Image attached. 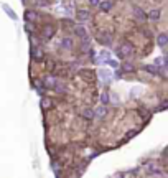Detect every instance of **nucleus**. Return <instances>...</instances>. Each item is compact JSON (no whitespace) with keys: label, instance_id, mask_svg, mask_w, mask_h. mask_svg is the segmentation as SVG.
Segmentation results:
<instances>
[{"label":"nucleus","instance_id":"obj_2","mask_svg":"<svg viewBox=\"0 0 168 178\" xmlns=\"http://www.w3.org/2000/svg\"><path fill=\"white\" fill-rule=\"evenodd\" d=\"M107 107H106V104H102L101 107H97L96 111H94V117H99V119H102V117H106L107 116Z\"/></svg>","mask_w":168,"mask_h":178},{"label":"nucleus","instance_id":"obj_21","mask_svg":"<svg viewBox=\"0 0 168 178\" xmlns=\"http://www.w3.org/2000/svg\"><path fill=\"white\" fill-rule=\"evenodd\" d=\"M137 132H138V130H132L130 134H127L125 137H127V139H130V137H134V135H137Z\"/></svg>","mask_w":168,"mask_h":178},{"label":"nucleus","instance_id":"obj_17","mask_svg":"<svg viewBox=\"0 0 168 178\" xmlns=\"http://www.w3.org/2000/svg\"><path fill=\"white\" fill-rule=\"evenodd\" d=\"M87 40H82V45H81V50H82V53H87L89 51V45L86 43Z\"/></svg>","mask_w":168,"mask_h":178},{"label":"nucleus","instance_id":"obj_20","mask_svg":"<svg viewBox=\"0 0 168 178\" xmlns=\"http://www.w3.org/2000/svg\"><path fill=\"white\" fill-rule=\"evenodd\" d=\"M41 102H43V107H45V109L51 106V101H50V99H43V101H41Z\"/></svg>","mask_w":168,"mask_h":178},{"label":"nucleus","instance_id":"obj_18","mask_svg":"<svg viewBox=\"0 0 168 178\" xmlns=\"http://www.w3.org/2000/svg\"><path fill=\"white\" fill-rule=\"evenodd\" d=\"M101 102H102V104H109V96H107L106 92L101 96Z\"/></svg>","mask_w":168,"mask_h":178},{"label":"nucleus","instance_id":"obj_23","mask_svg":"<svg viewBox=\"0 0 168 178\" xmlns=\"http://www.w3.org/2000/svg\"><path fill=\"white\" fill-rule=\"evenodd\" d=\"M89 3H91V5H97V3H99V0H89Z\"/></svg>","mask_w":168,"mask_h":178},{"label":"nucleus","instance_id":"obj_16","mask_svg":"<svg viewBox=\"0 0 168 178\" xmlns=\"http://www.w3.org/2000/svg\"><path fill=\"white\" fill-rule=\"evenodd\" d=\"M36 7H46L48 3H50V0H36Z\"/></svg>","mask_w":168,"mask_h":178},{"label":"nucleus","instance_id":"obj_1","mask_svg":"<svg viewBox=\"0 0 168 178\" xmlns=\"http://www.w3.org/2000/svg\"><path fill=\"white\" fill-rule=\"evenodd\" d=\"M132 53H134V48H132V45L124 43L120 48H119V56H120V58H129Z\"/></svg>","mask_w":168,"mask_h":178},{"label":"nucleus","instance_id":"obj_14","mask_svg":"<svg viewBox=\"0 0 168 178\" xmlns=\"http://www.w3.org/2000/svg\"><path fill=\"white\" fill-rule=\"evenodd\" d=\"M61 46H63V48H71V46H73V41L69 40V38H63Z\"/></svg>","mask_w":168,"mask_h":178},{"label":"nucleus","instance_id":"obj_22","mask_svg":"<svg viewBox=\"0 0 168 178\" xmlns=\"http://www.w3.org/2000/svg\"><path fill=\"white\" fill-rule=\"evenodd\" d=\"M109 64L112 66V68H117V64H119V63H115V61H109Z\"/></svg>","mask_w":168,"mask_h":178},{"label":"nucleus","instance_id":"obj_10","mask_svg":"<svg viewBox=\"0 0 168 178\" xmlns=\"http://www.w3.org/2000/svg\"><path fill=\"white\" fill-rule=\"evenodd\" d=\"M89 17H91V13L87 12V10H79V12H78V18L81 20V22H86V20H89Z\"/></svg>","mask_w":168,"mask_h":178},{"label":"nucleus","instance_id":"obj_19","mask_svg":"<svg viewBox=\"0 0 168 178\" xmlns=\"http://www.w3.org/2000/svg\"><path fill=\"white\" fill-rule=\"evenodd\" d=\"M33 56H35V59H41V58H43V53H41V50H36V51L33 53Z\"/></svg>","mask_w":168,"mask_h":178},{"label":"nucleus","instance_id":"obj_7","mask_svg":"<svg viewBox=\"0 0 168 178\" xmlns=\"http://www.w3.org/2000/svg\"><path fill=\"white\" fill-rule=\"evenodd\" d=\"M160 15H162V10H160V8H153V10H150V12H148V15H147V17H148L150 20H158Z\"/></svg>","mask_w":168,"mask_h":178},{"label":"nucleus","instance_id":"obj_8","mask_svg":"<svg viewBox=\"0 0 168 178\" xmlns=\"http://www.w3.org/2000/svg\"><path fill=\"white\" fill-rule=\"evenodd\" d=\"M157 43H158V46L165 48V46H166V43H168V36H166L165 33L158 35V38H157Z\"/></svg>","mask_w":168,"mask_h":178},{"label":"nucleus","instance_id":"obj_9","mask_svg":"<svg viewBox=\"0 0 168 178\" xmlns=\"http://www.w3.org/2000/svg\"><path fill=\"white\" fill-rule=\"evenodd\" d=\"M134 12H135V17H137L138 20H145L147 18V13L143 12L140 7H134Z\"/></svg>","mask_w":168,"mask_h":178},{"label":"nucleus","instance_id":"obj_3","mask_svg":"<svg viewBox=\"0 0 168 178\" xmlns=\"http://www.w3.org/2000/svg\"><path fill=\"white\" fill-rule=\"evenodd\" d=\"M97 5H99V8L102 10V12H110L112 7H114V3H112L110 0H104V2H99Z\"/></svg>","mask_w":168,"mask_h":178},{"label":"nucleus","instance_id":"obj_15","mask_svg":"<svg viewBox=\"0 0 168 178\" xmlns=\"http://www.w3.org/2000/svg\"><path fill=\"white\" fill-rule=\"evenodd\" d=\"M122 68H124V71H130V73H132V71H134V69H135L132 63H124V66H122Z\"/></svg>","mask_w":168,"mask_h":178},{"label":"nucleus","instance_id":"obj_11","mask_svg":"<svg viewBox=\"0 0 168 178\" xmlns=\"http://www.w3.org/2000/svg\"><path fill=\"white\" fill-rule=\"evenodd\" d=\"M81 116L84 119H87V120H91V119H94V111L92 109H84L81 112Z\"/></svg>","mask_w":168,"mask_h":178},{"label":"nucleus","instance_id":"obj_6","mask_svg":"<svg viewBox=\"0 0 168 178\" xmlns=\"http://www.w3.org/2000/svg\"><path fill=\"white\" fill-rule=\"evenodd\" d=\"M74 33H76V36H79L81 40H87V31L82 28V27H76L74 28Z\"/></svg>","mask_w":168,"mask_h":178},{"label":"nucleus","instance_id":"obj_5","mask_svg":"<svg viewBox=\"0 0 168 178\" xmlns=\"http://www.w3.org/2000/svg\"><path fill=\"white\" fill-rule=\"evenodd\" d=\"M36 18H38V13L36 12H33V10H26V13H25V20L26 22H36Z\"/></svg>","mask_w":168,"mask_h":178},{"label":"nucleus","instance_id":"obj_12","mask_svg":"<svg viewBox=\"0 0 168 178\" xmlns=\"http://www.w3.org/2000/svg\"><path fill=\"white\" fill-rule=\"evenodd\" d=\"M99 41H101V43H104V45H110V43H112V40H110V35H109V33H104V35H101Z\"/></svg>","mask_w":168,"mask_h":178},{"label":"nucleus","instance_id":"obj_13","mask_svg":"<svg viewBox=\"0 0 168 178\" xmlns=\"http://www.w3.org/2000/svg\"><path fill=\"white\" fill-rule=\"evenodd\" d=\"M145 69L150 73V74H158V66H145Z\"/></svg>","mask_w":168,"mask_h":178},{"label":"nucleus","instance_id":"obj_4","mask_svg":"<svg viewBox=\"0 0 168 178\" xmlns=\"http://www.w3.org/2000/svg\"><path fill=\"white\" fill-rule=\"evenodd\" d=\"M53 35H54V28H53L51 25H46V27L43 28V38H45V40H50Z\"/></svg>","mask_w":168,"mask_h":178}]
</instances>
